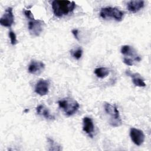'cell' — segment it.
I'll use <instances>...</instances> for the list:
<instances>
[{"label":"cell","mask_w":151,"mask_h":151,"mask_svg":"<svg viewBox=\"0 0 151 151\" xmlns=\"http://www.w3.org/2000/svg\"><path fill=\"white\" fill-rule=\"evenodd\" d=\"M51 5L54 14L58 17L68 14L73 11L76 7L74 1L66 0H55L52 2Z\"/></svg>","instance_id":"6da1fadb"},{"label":"cell","mask_w":151,"mask_h":151,"mask_svg":"<svg viewBox=\"0 0 151 151\" xmlns=\"http://www.w3.org/2000/svg\"><path fill=\"white\" fill-rule=\"evenodd\" d=\"M58 104L59 107L68 116L74 114L78 110L80 106L76 100L70 97H66L59 100Z\"/></svg>","instance_id":"7a4b0ae2"},{"label":"cell","mask_w":151,"mask_h":151,"mask_svg":"<svg viewBox=\"0 0 151 151\" xmlns=\"http://www.w3.org/2000/svg\"><path fill=\"white\" fill-rule=\"evenodd\" d=\"M100 15L103 19L112 18L117 21H120L123 19L124 12L115 7H105L101 9Z\"/></svg>","instance_id":"3957f363"},{"label":"cell","mask_w":151,"mask_h":151,"mask_svg":"<svg viewBox=\"0 0 151 151\" xmlns=\"http://www.w3.org/2000/svg\"><path fill=\"white\" fill-rule=\"evenodd\" d=\"M104 110L106 112L111 116L110 121V124L113 127H118L122 124V120L120 119L119 111L116 107L110 103L104 104Z\"/></svg>","instance_id":"277c9868"},{"label":"cell","mask_w":151,"mask_h":151,"mask_svg":"<svg viewBox=\"0 0 151 151\" xmlns=\"http://www.w3.org/2000/svg\"><path fill=\"white\" fill-rule=\"evenodd\" d=\"M44 27V22L40 19H31L28 22V30L30 34L34 37L39 36Z\"/></svg>","instance_id":"5b68a950"},{"label":"cell","mask_w":151,"mask_h":151,"mask_svg":"<svg viewBox=\"0 0 151 151\" xmlns=\"http://www.w3.org/2000/svg\"><path fill=\"white\" fill-rule=\"evenodd\" d=\"M120 52L123 55H124V57L130 58L134 62H139L141 60L140 57L137 54L135 49L130 45H125L122 46Z\"/></svg>","instance_id":"8992f818"},{"label":"cell","mask_w":151,"mask_h":151,"mask_svg":"<svg viewBox=\"0 0 151 151\" xmlns=\"http://www.w3.org/2000/svg\"><path fill=\"white\" fill-rule=\"evenodd\" d=\"M130 136L132 141L137 146L142 145L145 139V136L143 131L136 128L130 129Z\"/></svg>","instance_id":"52a82bcc"},{"label":"cell","mask_w":151,"mask_h":151,"mask_svg":"<svg viewBox=\"0 0 151 151\" xmlns=\"http://www.w3.org/2000/svg\"><path fill=\"white\" fill-rule=\"evenodd\" d=\"M14 21V16L12 12V8L8 7L0 19V24L5 27H11Z\"/></svg>","instance_id":"ba28073f"},{"label":"cell","mask_w":151,"mask_h":151,"mask_svg":"<svg viewBox=\"0 0 151 151\" xmlns=\"http://www.w3.org/2000/svg\"><path fill=\"white\" fill-rule=\"evenodd\" d=\"M50 82L47 80H40L35 87V91L41 96H45L48 93Z\"/></svg>","instance_id":"9c48e42d"},{"label":"cell","mask_w":151,"mask_h":151,"mask_svg":"<svg viewBox=\"0 0 151 151\" xmlns=\"http://www.w3.org/2000/svg\"><path fill=\"white\" fill-rule=\"evenodd\" d=\"M45 68V64L40 61L37 60H32L30 63L28 67V71L34 75L40 74Z\"/></svg>","instance_id":"30bf717a"},{"label":"cell","mask_w":151,"mask_h":151,"mask_svg":"<svg viewBox=\"0 0 151 151\" xmlns=\"http://www.w3.org/2000/svg\"><path fill=\"white\" fill-rule=\"evenodd\" d=\"M83 130L86 132L90 137H93L94 126L92 119L88 117H84L83 119Z\"/></svg>","instance_id":"8fae6325"},{"label":"cell","mask_w":151,"mask_h":151,"mask_svg":"<svg viewBox=\"0 0 151 151\" xmlns=\"http://www.w3.org/2000/svg\"><path fill=\"white\" fill-rule=\"evenodd\" d=\"M144 5L143 1H130L127 3V9L131 13H136L143 8Z\"/></svg>","instance_id":"7c38bea8"},{"label":"cell","mask_w":151,"mask_h":151,"mask_svg":"<svg viewBox=\"0 0 151 151\" xmlns=\"http://www.w3.org/2000/svg\"><path fill=\"white\" fill-rule=\"evenodd\" d=\"M126 74L130 76L132 78L133 83L137 87H145L146 83L144 81V80L142 78L140 75L138 73H131L129 71H126Z\"/></svg>","instance_id":"4fadbf2b"},{"label":"cell","mask_w":151,"mask_h":151,"mask_svg":"<svg viewBox=\"0 0 151 151\" xmlns=\"http://www.w3.org/2000/svg\"><path fill=\"white\" fill-rule=\"evenodd\" d=\"M36 111L38 114L43 116L44 117H45L47 119H54V117L51 115L50 113L49 110L44 105H39L38 106H37V109H36Z\"/></svg>","instance_id":"5bb4252c"},{"label":"cell","mask_w":151,"mask_h":151,"mask_svg":"<svg viewBox=\"0 0 151 151\" xmlns=\"http://www.w3.org/2000/svg\"><path fill=\"white\" fill-rule=\"evenodd\" d=\"M94 73L97 77L104 78L109 74L110 71L106 67H99L94 70Z\"/></svg>","instance_id":"9a60e30c"},{"label":"cell","mask_w":151,"mask_h":151,"mask_svg":"<svg viewBox=\"0 0 151 151\" xmlns=\"http://www.w3.org/2000/svg\"><path fill=\"white\" fill-rule=\"evenodd\" d=\"M47 142L49 145L48 150H61L62 148L60 145L55 142L52 139L48 138Z\"/></svg>","instance_id":"2e32d148"},{"label":"cell","mask_w":151,"mask_h":151,"mask_svg":"<svg viewBox=\"0 0 151 151\" xmlns=\"http://www.w3.org/2000/svg\"><path fill=\"white\" fill-rule=\"evenodd\" d=\"M72 56L76 60H79L82 55L83 50L81 48H78L76 50H73L71 51Z\"/></svg>","instance_id":"e0dca14e"},{"label":"cell","mask_w":151,"mask_h":151,"mask_svg":"<svg viewBox=\"0 0 151 151\" xmlns=\"http://www.w3.org/2000/svg\"><path fill=\"white\" fill-rule=\"evenodd\" d=\"M9 37L11 40V43L12 45H15L17 43V36L15 32L13 31H11L9 32Z\"/></svg>","instance_id":"ac0fdd59"},{"label":"cell","mask_w":151,"mask_h":151,"mask_svg":"<svg viewBox=\"0 0 151 151\" xmlns=\"http://www.w3.org/2000/svg\"><path fill=\"white\" fill-rule=\"evenodd\" d=\"M24 15H25V17L29 19V20H31V19H35L34 17V15L32 13V12L31 11V10L29 9H26V10H24Z\"/></svg>","instance_id":"d6986e66"},{"label":"cell","mask_w":151,"mask_h":151,"mask_svg":"<svg viewBox=\"0 0 151 151\" xmlns=\"http://www.w3.org/2000/svg\"><path fill=\"white\" fill-rule=\"evenodd\" d=\"M123 63L127 65H134V61L130 58L124 57L123 58Z\"/></svg>","instance_id":"ffe728a7"},{"label":"cell","mask_w":151,"mask_h":151,"mask_svg":"<svg viewBox=\"0 0 151 151\" xmlns=\"http://www.w3.org/2000/svg\"><path fill=\"white\" fill-rule=\"evenodd\" d=\"M71 32H72L73 34L74 35L75 38H76L77 40H79V39H78V29H73L71 31Z\"/></svg>","instance_id":"44dd1931"}]
</instances>
